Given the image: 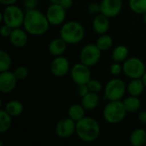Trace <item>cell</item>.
<instances>
[{
    "label": "cell",
    "mask_w": 146,
    "mask_h": 146,
    "mask_svg": "<svg viewBox=\"0 0 146 146\" xmlns=\"http://www.w3.org/2000/svg\"><path fill=\"white\" fill-rule=\"evenodd\" d=\"M50 22L46 15L37 9H27L25 12L23 28L28 34L40 36L46 33L50 28Z\"/></svg>",
    "instance_id": "1"
},
{
    "label": "cell",
    "mask_w": 146,
    "mask_h": 146,
    "mask_svg": "<svg viewBox=\"0 0 146 146\" xmlns=\"http://www.w3.org/2000/svg\"><path fill=\"white\" fill-rule=\"evenodd\" d=\"M101 132L99 122L93 117L85 116L76 122V135L86 143H92L96 141Z\"/></svg>",
    "instance_id": "2"
},
{
    "label": "cell",
    "mask_w": 146,
    "mask_h": 146,
    "mask_svg": "<svg viewBox=\"0 0 146 146\" xmlns=\"http://www.w3.org/2000/svg\"><path fill=\"white\" fill-rule=\"evenodd\" d=\"M59 33L60 37L64 39L68 44H76L83 40L85 29L80 22L69 21L62 25Z\"/></svg>",
    "instance_id": "3"
},
{
    "label": "cell",
    "mask_w": 146,
    "mask_h": 146,
    "mask_svg": "<svg viewBox=\"0 0 146 146\" xmlns=\"http://www.w3.org/2000/svg\"><path fill=\"white\" fill-rule=\"evenodd\" d=\"M127 114V112L124 107L123 101L121 100L109 101L103 111L104 119L110 124H118L121 122L125 119Z\"/></svg>",
    "instance_id": "4"
},
{
    "label": "cell",
    "mask_w": 146,
    "mask_h": 146,
    "mask_svg": "<svg viewBox=\"0 0 146 146\" xmlns=\"http://www.w3.org/2000/svg\"><path fill=\"white\" fill-rule=\"evenodd\" d=\"M25 18L24 11L15 4L5 6L2 13V21L3 24L14 28L21 27L23 26Z\"/></svg>",
    "instance_id": "5"
},
{
    "label": "cell",
    "mask_w": 146,
    "mask_h": 146,
    "mask_svg": "<svg viewBox=\"0 0 146 146\" xmlns=\"http://www.w3.org/2000/svg\"><path fill=\"white\" fill-rule=\"evenodd\" d=\"M127 92L125 82L119 78L110 80L104 87V98L109 101L121 100Z\"/></svg>",
    "instance_id": "6"
},
{
    "label": "cell",
    "mask_w": 146,
    "mask_h": 146,
    "mask_svg": "<svg viewBox=\"0 0 146 146\" xmlns=\"http://www.w3.org/2000/svg\"><path fill=\"white\" fill-rule=\"evenodd\" d=\"M122 66L123 73L130 79H141L146 71L145 62L139 57H128Z\"/></svg>",
    "instance_id": "7"
},
{
    "label": "cell",
    "mask_w": 146,
    "mask_h": 146,
    "mask_svg": "<svg viewBox=\"0 0 146 146\" xmlns=\"http://www.w3.org/2000/svg\"><path fill=\"white\" fill-rule=\"evenodd\" d=\"M102 52L96 44H87L80 50V61L91 68L99 62Z\"/></svg>",
    "instance_id": "8"
},
{
    "label": "cell",
    "mask_w": 146,
    "mask_h": 146,
    "mask_svg": "<svg viewBox=\"0 0 146 146\" xmlns=\"http://www.w3.org/2000/svg\"><path fill=\"white\" fill-rule=\"evenodd\" d=\"M70 76L72 80L76 85L87 84L89 80L92 79V73L90 70V67L80 62L74 64L71 68Z\"/></svg>",
    "instance_id": "9"
},
{
    "label": "cell",
    "mask_w": 146,
    "mask_h": 146,
    "mask_svg": "<svg viewBox=\"0 0 146 146\" xmlns=\"http://www.w3.org/2000/svg\"><path fill=\"white\" fill-rule=\"evenodd\" d=\"M46 17L52 26H60L65 22L66 20V9L60 3H51L45 12Z\"/></svg>",
    "instance_id": "10"
},
{
    "label": "cell",
    "mask_w": 146,
    "mask_h": 146,
    "mask_svg": "<svg viewBox=\"0 0 146 146\" xmlns=\"http://www.w3.org/2000/svg\"><path fill=\"white\" fill-rule=\"evenodd\" d=\"M56 133L61 139H68L76 132V121L70 117L61 119L56 126Z\"/></svg>",
    "instance_id": "11"
},
{
    "label": "cell",
    "mask_w": 146,
    "mask_h": 146,
    "mask_svg": "<svg viewBox=\"0 0 146 146\" xmlns=\"http://www.w3.org/2000/svg\"><path fill=\"white\" fill-rule=\"evenodd\" d=\"M70 62L68 59L63 56H55L50 63V72L56 77H63L70 72Z\"/></svg>",
    "instance_id": "12"
},
{
    "label": "cell",
    "mask_w": 146,
    "mask_h": 146,
    "mask_svg": "<svg viewBox=\"0 0 146 146\" xmlns=\"http://www.w3.org/2000/svg\"><path fill=\"white\" fill-rule=\"evenodd\" d=\"M101 13L107 17H116L122 9V0H102L100 3Z\"/></svg>",
    "instance_id": "13"
},
{
    "label": "cell",
    "mask_w": 146,
    "mask_h": 146,
    "mask_svg": "<svg viewBox=\"0 0 146 146\" xmlns=\"http://www.w3.org/2000/svg\"><path fill=\"white\" fill-rule=\"evenodd\" d=\"M17 81L14 72L9 70L0 72V91L3 94L12 92L16 86Z\"/></svg>",
    "instance_id": "14"
},
{
    "label": "cell",
    "mask_w": 146,
    "mask_h": 146,
    "mask_svg": "<svg viewBox=\"0 0 146 146\" xmlns=\"http://www.w3.org/2000/svg\"><path fill=\"white\" fill-rule=\"evenodd\" d=\"M9 38V42L13 46L16 48H22L27 44L28 33L24 28L23 29L21 27L14 28Z\"/></svg>",
    "instance_id": "15"
},
{
    "label": "cell",
    "mask_w": 146,
    "mask_h": 146,
    "mask_svg": "<svg viewBox=\"0 0 146 146\" xmlns=\"http://www.w3.org/2000/svg\"><path fill=\"white\" fill-rule=\"evenodd\" d=\"M92 28L98 34H104L110 29V18L100 13L95 15L92 21Z\"/></svg>",
    "instance_id": "16"
},
{
    "label": "cell",
    "mask_w": 146,
    "mask_h": 146,
    "mask_svg": "<svg viewBox=\"0 0 146 146\" xmlns=\"http://www.w3.org/2000/svg\"><path fill=\"white\" fill-rule=\"evenodd\" d=\"M67 42L60 37L54 38L50 42L48 45V50L50 53L54 56H62V54L65 52L67 49Z\"/></svg>",
    "instance_id": "17"
},
{
    "label": "cell",
    "mask_w": 146,
    "mask_h": 146,
    "mask_svg": "<svg viewBox=\"0 0 146 146\" xmlns=\"http://www.w3.org/2000/svg\"><path fill=\"white\" fill-rule=\"evenodd\" d=\"M100 102V98L98 93L90 92L86 95L81 98V104L86 109V110H92L96 109Z\"/></svg>",
    "instance_id": "18"
},
{
    "label": "cell",
    "mask_w": 146,
    "mask_h": 146,
    "mask_svg": "<svg viewBox=\"0 0 146 146\" xmlns=\"http://www.w3.org/2000/svg\"><path fill=\"white\" fill-rule=\"evenodd\" d=\"M145 86L141 79H131L127 85V92L131 96L139 97L145 90Z\"/></svg>",
    "instance_id": "19"
},
{
    "label": "cell",
    "mask_w": 146,
    "mask_h": 146,
    "mask_svg": "<svg viewBox=\"0 0 146 146\" xmlns=\"http://www.w3.org/2000/svg\"><path fill=\"white\" fill-rule=\"evenodd\" d=\"M3 109L12 117H16L22 114L24 110V106L22 103L19 100H10L8 103H6Z\"/></svg>",
    "instance_id": "20"
},
{
    "label": "cell",
    "mask_w": 146,
    "mask_h": 146,
    "mask_svg": "<svg viewBox=\"0 0 146 146\" xmlns=\"http://www.w3.org/2000/svg\"><path fill=\"white\" fill-rule=\"evenodd\" d=\"M86 109L80 104H72L68 110V115L74 121H79L86 115Z\"/></svg>",
    "instance_id": "21"
},
{
    "label": "cell",
    "mask_w": 146,
    "mask_h": 146,
    "mask_svg": "<svg viewBox=\"0 0 146 146\" xmlns=\"http://www.w3.org/2000/svg\"><path fill=\"white\" fill-rule=\"evenodd\" d=\"M130 143L133 146L146 145V131L143 128L135 129L130 135Z\"/></svg>",
    "instance_id": "22"
},
{
    "label": "cell",
    "mask_w": 146,
    "mask_h": 146,
    "mask_svg": "<svg viewBox=\"0 0 146 146\" xmlns=\"http://www.w3.org/2000/svg\"><path fill=\"white\" fill-rule=\"evenodd\" d=\"M124 107L127 113H135L139 110L141 107V101L139 97L131 96L123 100Z\"/></svg>",
    "instance_id": "23"
},
{
    "label": "cell",
    "mask_w": 146,
    "mask_h": 146,
    "mask_svg": "<svg viewBox=\"0 0 146 146\" xmlns=\"http://www.w3.org/2000/svg\"><path fill=\"white\" fill-rule=\"evenodd\" d=\"M128 48L124 44H119L113 50L112 58L115 62H122L128 58Z\"/></svg>",
    "instance_id": "24"
},
{
    "label": "cell",
    "mask_w": 146,
    "mask_h": 146,
    "mask_svg": "<svg viewBox=\"0 0 146 146\" xmlns=\"http://www.w3.org/2000/svg\"><path fill=\"white\" fill-rule=\"evenodd\" d=\"M12 126V116L4 109L0 110V133H7Z\"/></svg>",
    "instance_id": "25"
},
{
    "label": "cell",
    "mask_w": 146,
    "mask_h": 146,
    "mask_svg": "<svg viewBox=\"0 0 146 146\" xmlns=\"http://www.w3.org/2000/svg\"><path fill=\"white\" fill-rule=\"evenodd\" d=\"M96 44L102 51H106L110 50L113 45V38L110 35H108L106 33L101 34L98 38L97 39Z\"/></svg>",
    "instance_id": "26"
},
{
    "label": "cell",
    "mask_w": 146,
    "mask_h": 146,
    "mask_svg": "<svg viewBox=\"0 0 146 146\" xmlns=\"http://www.w3.org/2000/svg\"><path fill=\"white\" fill-rule=\"evenodd\" d=\"M129 7L133 12L144 15L146 12V0H129Z\"/></svg>",
    "instance_id": "27"
},
{
    "label": "cell",
    "mask_w": 146,
    "mask_h": 146,
    "mask_svg": "<svg viewBox=\"0 0 146 146\" xmlns=\"http://www.w3.org/2000/svg\"><path fill=\"white\" fill-rule=\"evenodd\" d=\"M12 64V59L9 53L4 50H0V72L9 70Z\"/></svg>",
    "instance_id": "28"
},
{
    "label": "cell",
    "mask_w": 146,
    "mask_h": 146,
    "mask_svg": "<svg viewBox=\"0 0 146 146\" xmlns=\"http://www.w3.org/2000/svg\"><path fill=\"white\" fill-rule=\"evenodd\" d=\"M14 74H15L17 80L21 81V80H24L27 78V76L29 74V70L25 66H19L15 69Z\"/></svg>",
    "instance_id": "29"
},
{
    "label": "cell",
    "mask_w": 146,
    "mask_h": 146,
    "mask_svg": "<svg viewBox=\"0 0 146 146\" xmlns=\"http://www.w3.org/2000/svg\"><path fill=\"white\" fill-rule=\"evenodd\" d=\"M87 86L89 87L90 92H96V93H100L103 90V85L102 83L98 80H94V79H91L89 80V82L87 83Z\"/></svg>",
    "instance_id": "30"
},
{
    "label": "cell",
    "mask_w": 146,
    "mask_h": 146,
    "mask_svg": "<svg viewBox=\"0 0 146 146\" xmlns=\"http://www.w3.org/2000/svg\"><path fill=\"white\" fill-rule=\"evenodd\" d=\"M110 72L112 75L117 76L119 75L121 72H123V66L121 64V62H113L110 67Z\"/></svg>",
    "instance_id": "31"
},
{
    "label": "cell",
    "mask_w": 146,
    "mask_h": 146,
    "mask_svg": "<svg viewBox=\"0 0 146 146\" xmlns=\"http://www.w3.org/2000/svg\"><path fill=\"white\" fill-rule=\"evenodd\" d=\"M88 12L92 15H98L101 13V5L98 3H92L88 6Z\"/></svg>",
    "instance_id": "32"
},
{
    "label": "cell",
    "mask_w": 146,
    "mask_h": 146,
    "mask_svg": "<svg viewBox=\"0 0 146 146\" xmlns=\"http://www.w3.org/2000/svg\"><path fill=\"white\" fill-rule=\"evenodd\" d=\"M77 86H77V92L80 98L84 97L88 92H90V90H89L87 84H81V85H77Z\"/></svg>",
    "instance_id": "33"
},
{
    "label": "cell",
    "mask_w": 146,
    "mask_h": 146,
    "mask_svg": "<svg viewBox=\"0 0 146 146\" xmlns=\"http://www.w3.org/2000/svg\"><path fill=\"white\" fill-rule=\"evenodd\" d=\"M12 30L13 28L9 27L8 25H5L3 24L2 27H1V30H0V33H1V35L3 37V38H9L12 33Z\"/></svg>",
    "instance_id": "34"
},
{
    "label": "cell",
    "mask_w": 146,
    "mask_h": 146,
    "mask_svg": "<svg viewBox=\"0 0 146 146\" xmlns=\"http://www.w3.org/2000/svg\"><path fill=\"white\" fill-rule=\"evenodd\" d=\"M25 8L27 9H36L38 4V0H24L23 1Z\"/></svg>",
    "instance_id": "35"
},
{
    "label": "cell",
    "mask_w": 146,
    "mask_h": 146,
    "mask_svg": "<svg viewBox=\"0 0 146 146\" xmlns=\"http://www.w3.org/2000/svg\"><path fill=\"white\" fill-rule=\"evenodd\" d=\"M74 3V0H61L60 4L66 9H68L69 8L72 7Z\"/></svg>",
    "instance_id": "36"
},
{
    "label": "cell",
    "mask_w": 146,
    "mask_h": 146,
    "mask_svg": "<svg viewBox=\"0 0 146 146\" xmlns=\"http://www.w3.org/2000/svg\"><path fill=\"white\" fill-rule=\"evenodd\" d=\"M139 121L142 124H146V111H142L139 114Z\"/></svg>",
    "instance_id": "37"
},
{
    "label": "cell",
    "mask_w": 146,
    "mask_h": 146,
    "mask_svg": "<svg viewBox=\"0 0 146 146\" xmlns=\"http://www.w3.org/2000/svg\"><path fill=\"white\" fill-rule=\"evenodd\" d=\"M18 0H0V3L3 4V5H10V4H15V3L17 2Z\"/></svg>",
    "instance_id": "38"
},
{
    "label": "cell",
    "mask_w": 146,
    "mask_h": 146,
    "mask_svg": "<svg viewBox=\"0 0 146 146\" xmlns=\"http://www.w3.org/2000/svg\"><path fill=\"white\" fill-rule=\"evenodd\" d=\"M141 80H142V81H143V83H144V85H145L146 88V71L145 72V74H143V76L141 77Z\"/></svg>",
    "instance_id": "39"
},
{
    "label": "cell",
    "mask_w": 146,
    "mask_h": 146,
    "mask_svg": "<svg viewBox=\"0 0 146 146\" xmlns=\"http://www.w3.org/2000/svg\"><path fill=\"white\" fill-rule=\"evenodd\" d=\"M51 3H60L61 0H49Z\"/></svg>",
    "instance_id": "40"
},
{
    "label": "cell",
    "mask_w": 146,
    "mask_h": 146,
    "mask_svg": "<svg viewBox=\"0 0 146 146\" xmlns=\"http://www.w3.org/2000/svg\"><path fill=\"white\" fill-rule=\"evenodd\" d=\"M143 20H144V21H145V23L146 24V12L143 15Z\"/></svg>",
    "instance_id": "41"
},
{
    "label": "cell",
    "mask_w": 146,
    "mask_h": 146,
    "mask_svg": "<svg viewBox=\"0 0 146 146\" xmlns=\"http://www.w3.org/2000/svg\"></svg>",
    "instance_id": "42"
}]
</instances>
